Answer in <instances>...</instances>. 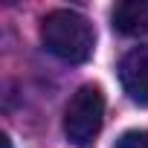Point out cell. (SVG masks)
Returning <instances> with one entry per match:
<instances>
[{"label":"cell","mask_w":148,"mask_h":148,"mask_svg":"<svg viewBox=\"0 0 148 148\" xmlns=\"http://www.w3.org/2000/svg\"><path fill=\"white\" fill-rule=\"evenodd\" d=\"M41 44L64 64H84L93 55L96 32L84 15L73 9H52L41 21Z\"/></svg>","instance_id":"obj_1"},{"label":"cell","mask_w":148,"mask_h":148,"mask_svg":"<svg viewBox=\"0 0 148 148\" xmlns=\"http://www.w3.org/2000/svg\"><path fill=\"white\" fill-rule=\"evenodd\" d=\"M105 122V93L96 84H82L64 110V136L76 148H90Z\"/></svg>","instance_id":"obj_2"},{"label":"cell","mask_w":148,"mask_h":148,"mask_svg":"<svg viewBox=\"0 0 148 148\" xmlns=\"http://www.w3.org/2000/svg\"><path fill=\"white\" fill-rule=\"evenodd\" d=\"M119 82L131 102L148 105V44H139L125 52V58L119 61Z\"/></svg>","instance_id":"obj_3"},{"label":"cell","mask_w":148,"mask_h":148,"mask_svg":"<svg viewBox=\"0 0 148 148\" xmlns=\"http://www.w3.org/2000/svg\"><path fill=\"white\" fill-rule=\"evenodd\" d=\"M113 29L128 38L148 32V0H122L113 9Z\"/></svg>","instance_id":"obj_4"},{"label":"cell","mask_w":148,"mask_h":148,"mask_svg":"<svg viewBox=\"0 0 148 148\" xmlns=\"http://www.w3.org/2000/svg\"><path fill=\"white\" fill-rule=\"evenodd\" d=\"M113 148H148V131L142 128H134V131H125Z\"/></svg>","instance_id":"obj_5"},{"label":"cell","mask_w":148,"mask_h":148,"mask_svg":"<svg viewBox=\"0 0 148 148\" xmlns=\"http://www.w3.org/2000/svg\"><path fill=\"white\" fill-rule=\"evenodd\" d=\"M0 139H3V148H12V139H9V134H3Z\"/></svg>","instance_id":"obj_6"}]
</instances>
